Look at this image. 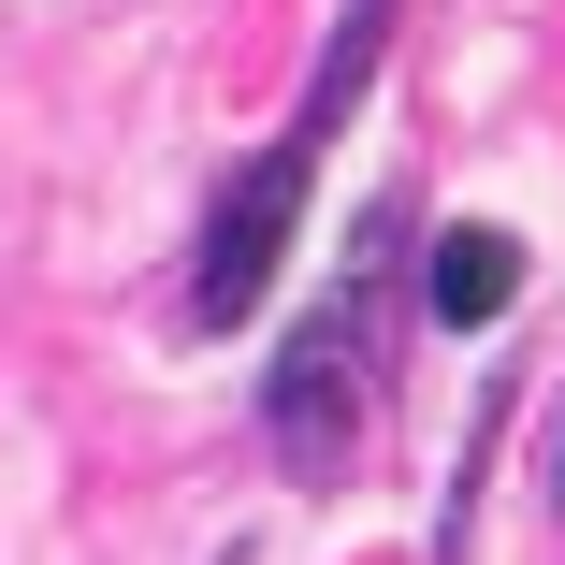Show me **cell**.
<instances>
[{
    "label": "cell",
    "mask_w": 565,
    "mask_h": 565,
    "mask_svg": "<svg viewBox=\"0 0 565 565\" xmlns=\"http://www.w3.org/2000/svg\"><path fill=\"white\" fill-rule=\"evenodd\" d=\"M551 493H565V479H551Z\"/></svg>",
    "instance_id": "cell-5"
},
{
    "label": "cell",
    "mask_w": 565,
    "mask_h": 565,
    "mask_svg": "<svg viewBox=\"0 0 565 565\" xmlns=\"http://www.w3.org/2000/svg\"><path fill=\"white\" fill-rule=\"evenodd\" d=\"M305 174H319V131H276L233 189L203 203V262H189L203 333H233V319L262 305V276H276V247H290V217H305Z\"/></svg>",
    "instance_id": "cell-2"
},
{
    "label": "cell",
    "mask_w": 565,
    "mask_h": 565,
    "mask_svg": "<svg viewBox=\"0 0 565 565\" xmlns=\"http://www.w3.org/2000/svg\"><path fill=\"white\" fill-rule=\"evenodd\" d=\"M420 305H435V333H493V319L522 305V233H493V217H449L435 262H420Z\"/></svg>",
    "instance_id": "cell-3"
},
{
    "label": "cell",
    "mask_w": 565,
    "mask_h": 565,
    "mask_svg": "<svg viewBox=\"0 0 565 565\" xmlns=\"http://www.w3.org/2000/svg\"><path fill=\"white\" fill-rule=\"evenodd\" d=\"M217 565H247V551H217Z\"/></svg>",
    "instance_id": "cell-4"
},
{
    "label": "cell",
    "mask_w": 565,
    "mask_h": 565,
    "mask_svg": "<svg viewBox=\"0 0 565 565\" xmlns=\"http://www.w3.org/2000/svg\"><path fill=\"white\" fill-rule=\"evenodd\" d=\"M377 276H392V217H363V247H349V276H333V305L290 333V349H276V377H262V435H276V465H290V479H333V465H349V435H363Z\"/></svg>",
    "instance_id": "cell-1"
}]
</instances>
